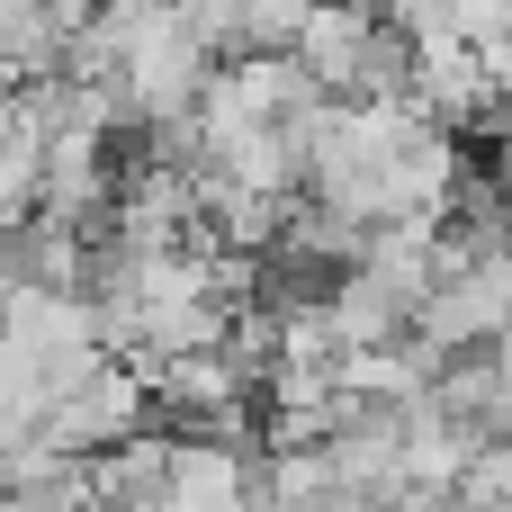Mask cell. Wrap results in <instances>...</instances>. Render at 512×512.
<instances>
[{"mask_svg":"<svg viewBox=\"0 0 512 512\" xmlns=\"http://www.w3.org/2000/svg\"><path fill=\"white\" fill-rule=\"evenodd\" d=\"M252 468H261V459H234V450H216V441H180V450H171L162 512H252Z\"/></svg>","mask_w":512,"mask_h":512,"instance_id":"6da1fadb","label":"cell"}]
</instances>
